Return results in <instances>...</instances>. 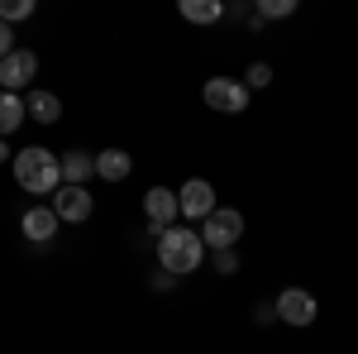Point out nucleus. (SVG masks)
I'll list each match as a JSON object with an SVG mask.
<instances>
[{
  "label": "nucleus",
  "mask_w": 358,
  "mask_h": 354,
  "mask_svg": "<svg viewBox=\"0 0 358 354\" xmlns=\"http://www.w3.org/2000/svg\"><path fill=\"white\" fill-rule=\"evenodd\" d=\"M15 182L29 196H57L62 191V158H53L48 149H20L15 154Z\"/></svg>",
  "instance_id": "obj_1"
},
{
  "label": "nucleus",
  "mask_w": 358,
  "mask_h": 354,
  "mask_svg": "<svg viewBox=\"0 0 358 354\" xmlns=\"http://www.w3.org/2000/svg\"><path fill=\"white\" fill-rule=\"evenodd\" d=\"M206 259V245H201V230H187V225H172L167 235H158V268H167L172 278L182 273H196Z\"/></svg>",
  "instance_id": "obj_2"
},
{
  "label": "nucleus",
  "mask_w": 358,
  "mask_h": 354,
  "mask_svg": "<svg viewBox=\"0 0 358 354\" xmlns=\"http://www.w3.org/2000/svg\"><path fill=\"white\" fill-rule=\"evenodd\" d=\"M239 240H244V211H234V206H215V216L201 220V245L210 249V254L234 249Z\"/></svg>",
  "instance_id": "obj_3"
},
{
  "label": "nucleus",
  "mask_w": 358,
  "mask_h": 354,
  "mask_svg": "<svg viewBox=\"0 0 358 354\" xmlns=\"http://www.w3.org/2000/svg\"><path fill=\"white\" fill-rule=\"evenodd\" d=\"M201 96H206V106L220 110V115H244L248 110V86L234 82V77H210V82L201 86Z\"/></svg>",
  "instance_id": "obj_4"
},
{
  "label": "nucleus",
  "mask_w": 358,
  "mask_h": 354,
  "mask_svg": "<svg viewBox=\"0 0 358 354\" xmlns=\"http://www.w3.org/2000/svg\"><path fill=\"white\" fill-rule=\"evenodd\" d=\"M143 216H148V230H153V240H158V235H167V230L177 225V216H182V201H177V191L153 187L148 196H143Z\"/></svg>",
  "instance_id": "obj_5"
},
{
  "label": "nucleus",
  "mask_w": 358,
  "mask_h": 354,
  "mask_svg": "<svg viewBox=\"0 0 358 354\" xmlns=\"http://www.w3.org/2000/svg\"><path fill=\"white\" fill-rule=\"evenodd\" d=\"M273 306H277V321H287V326H296V330H306L315 321V311H320L306 287H282V297H277Z\"/></svg>",
  "instance_id": "obj_6"
},
{
  "label": "nucleus",
  "mask_w": 358,
  "mask_h": 354,
  "mask_svg": "<svg viewBox=\"0 0 358 354\" xmlns=\"http://www.w3.org/2000/svg\"><path fill=\"white\" fill-rule=\"evenodd\" d=\"M177 201H182V216H187V220H210V216H215V187H210L206 177L182 182Z\"/></svg>",
  "instance_id": "obj_7"
},
{
  "label": "nucleus",
  "mask_w": 358,
  "mask_h": 354,
  "mask_svg": "<svg viewBox=\"0 0 358 354\" xmlns=\"http://www.w3.org/2000/svg\"><path fill=\"white\" fill-rule=\"evenodd\" d=\"M34 72H38V57L29 53V48H15V53L0 62V91H15L20 96V86L34 82Z\"/></svg>",
  "instance_id": "obj_8"
},
{
  "label": "nucleus",
  "mask_w": 358,
  "mask_h": 354,
  "mask_svg": "<svg viewBox=\"0 0 358 354\" xmlns=\"http://www.w3.org/2000/svg\"><path fill=\"white\" fill-rule=\"evenodd\" d=\"M53 211H57L62 225H82V220H91L96 201H91V191H86V187H62L53 196Z\"/></svg>",
  "instance_id": "obj_9"
},
{
  "label": "nucleus",
  "mask_w": 358,
  "mask_h": 354,
  "mask_svg": "<svg viewBox=\"0 0 358 354\" xmlns=\"http://www.w3.org/2000/svg\"><path fill=\"white\" fill-rule=\"evenodd\" d=\"M57 225H62V220H57L53 206H29L24 216H20V230H24L29 245H48V240L57 235Z\"/></svg>",
  "instance_id": "obj_10"
},
{
  "label": "nucleus",
  "mask_w": 358,
  "mask_h": 354,
  "mask_svg": "<svg viewBox=\"0 0 358 354\" xmlns=\"http://www.w3.org/2000/svg\"><path fill=\"white\" fill-rule=\"evenodd\" d=\"M91 172H96V154H86V149H67L62 154V187H86Z\"/></svg>",
  "instance_id": "obj_11"
},
{
  "label": "nucleus",
  "mask_w": 358,
  "mask_h": 354,
  "mask_svg": "<svg viewBox=\"0 0 358 354\" xmlns=\"http://www.w3.org/2000/svg\"><path fill=\"white\" fill-rule=\"evenodd\" d=\"M134 172V158L124 154V149H101L96 154V177H106V182H124Z\"/></svg>",
  "instance_id": "obj_12"
},
{
  "label": "nucleus",
  "mask_w": 358,
  "mask_h": 354,
  "mask_svg": "<svg viewBox=\"0 0 358 354\" xmlns=\"http://www.w3.org/2000/svg\"><path fill=\"white\" fill-rule=\"evenodd\" d=\"M24 106H29V115H34L38 125H57V120H62V101H57L53 91H29Z\"/></svg>",
  "instance_id": "obj_13"
},
{
  "label": "nucleus",
  "mask_w": 358,
  "mask_h": 354,
  "mask_svg": "<svg viewBox=\"0 0 358 354\" xmlns=\"http://www.w3.org/2000/svg\"><path fill=\"white\" fill-rule=\"evenodd\" d=\"M24 115H29V106L15 96V91H0V139L15 135V130L24 125Z\"/></svg>",
  "instance_id": "obj_14"
},
{
  "label": "nucleus",
  "mask_w": 358,
  "mask_h": 354,
  "mask_svg": "<svg viewBox=\"0 0 358 354\" xmlns=\"http://www.w3.org/2000/svg\"><path fill=\"white\" fill-rule=\"evenodd\" d=\"M182 20H192V25H220L224 5L220 0H182Z\"/></svg>",
  "instance_id": "obj_15"
},
{
  "label": "nucleus",
  "mask_w": 358,
  "mask_h": 354,
  "mask_svg": "<svg viewBox=\"0 0 358 354\" xmlns=\"http://www.w3.org/2000/svg\"><path fill=\"white\" fill-rule=\"evenodd\" d=\"M296 15V0H258V20H287Z\"/></svg>",
  "instance_id": "obj_16"
},
{
  "label": "nucleus",
  "mask_w": 358,
  "mask_h": 354,
  "mask_svg": "<svg viewBox=\"0 0 358 354\" xmlns=\"http://www.w3.org/2000/svg\"><path fill=\"white\" fill-rule=\"evenodd\" d=\"M29 15H34V0H0V20L5 25H20Z\"/></svg>",
  "instance_id": "obj_17"
},
{
  "label": "nucleus",
  "mask_w": 358,
  "mask_h": 354,
  "mask_svg": "<svg viewBox=\"0 0 358 354\" xmlns=\"http://www.w3.org/2000/svg\"><path fill=\"white\" fill-rule=\"evenodd\" d=\"M268 82H273V67H268V62H253V67L244 72V86H248V91H263Z\"/></svg>",
  "instance_id": "obj_18"
},
{
  "label": "nucleus",
  "mask_w": 358,
  "mask_h": 354,
  "mask_svg": "<svg viewBox=\"0 0 358 354\" xmlns=\"http://www.w3.org/2000/svg\"><path fill=\"white\" fill-rule=\"evenodd\" d=\"M215 273H224V278L239 273V254H234V249H220V254H215Z\"/></svg>",
  "instance_id": "obj_19"
},
{
  "label": "nucleus",
  "mask_w": 358,
  "mask_h": 354,
  "mask_svg": "<svg viewBox=\"0 0 358 354\" xmlns=\"http://www.w3.org/2000/svg\"><path fill=\"white\" fill-rule=\"evenodd\" d=\"M10 53H15V29H10L5 20H0V62H5Z\"/></svg>",
  "instance_id": "obj_20"
},
{
  "label": "nucleus",
  "mask_w": 358,
  "mask_h": 354,
  "mask_svg": "<svg viewBox=\"0 0 358 354\" xmlns=\"http://www.w3.org/2000/svg\"><path fill=\"white\" fill-rule=\"evenodd\" d=\"M253 321H263V326H268V321H277V306H258V311H253Z\"/></svg>",
  "instance_id": "obj_21"
},
{
  "label": "nucleus",
  "mask_w": 358,
  "mask_h": 354,
  "mask_svg": "<svg viewBox=\"0 0 358 354\" xmlns=\"http://www.w3.org/2000/svg\"><path fill=\"white\" fill-rule=\"evenodd\" d=\"M172 282H177V278H172L167 268H163V273H153V287H158V292H163V287H172Z\"/></svg>",
  "instance_id": "obj_22"
},
{
  "label": "nucleus",
  "mask_w": 358,
  "mask_h": 354,
  "mask_svg": "<svg viewBox=\"0 0 358 354\" xmlns=\"http://www.w3.org/2000/svg\"><path fill=\"white\" fill-rule=\"evenodd\" d=\"M0 163H10V144L5 139H0Z\"/></svg>",
  "instance_id": "obj_23"
}]
</instances>
